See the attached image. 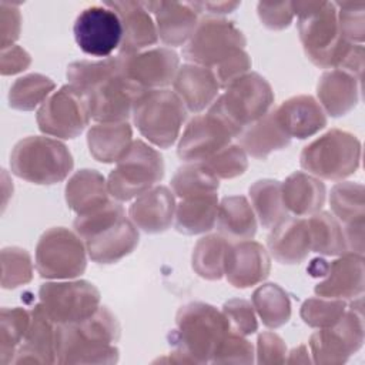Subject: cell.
Masks as SVG:
<instances>
[{"label": "cell", "mask_w": 365, "mask_h": 365, "mask_svg": "<svg viewBox=\"0 0 365 365\" xmlns=\"http://www.w3.org/2000/svg\"><path fill=\"white\" fill-rule=\"evenodd\" d=\"M275 117L289 138H308L327 125V114L312 96L289 97L274 108Z\"/></svg>", "instance_id": "23"}, {"label": "cell", "mask_w": 365, "mask_h": 365, "mask_svg": "<svg viewBox=\"0 0 365 365\" xmlns=\"http://www.w3.org/2000/svg\"><path fill=\"white\" fill-rule=\"evenodd\" d=\"M251 207L262 228H274L279 221L288 217V211L282 201L281 182L271 178L255 181L250 187Z\"/></svg>", "instance_id": "37"}, {"label": "cell", "mask_w": 365, "mask_h": 365, "mask_svg": "<svg viewBox=\"0 0 365 365\" xmlns=\"http://www.w3.org/2000/svg\"><path fill=\"white\" fill-rule=\"evenodd\" d=\"M281 194L287 211L295 217H307L321 211L327 197L324 182L304 171L288 175L281 182Z\"/></svg>", "instance_id": "30"}, {"label": "cell", "mask_w": 365, "mask_h": 365, "mask_svg": "<svg viewBox=\"0 0 365 365\" xmlns=\"http://www.w3.org/2000/svg\"><path fill=\"white\" fill-rule=\"evenodd\" d=\"M175 207L174 192L164 185H155L137 197L128 208V215L141 231L160 234L171 227Z\"/></svg>", "instance_id": "25"}, {"label": "cell", "mask_w": 365, "mask_h": 365, "mask_svg": "<svg viewBox=\"0 0 365 365\" xmlns=\"http://www.w3.org/2000/svg\"><path fill=\"white\" fill-rule=\"evenodd\" d=\"M120 71H121L120 58L115 56V57H106L97 61H90V60L74 61L68 64L66 76L70 86H73L76 90L87 96L104 80H107L108 77Z\"/></svg>", "instance_id": "40"}, {"label": "cell", "mask_w": 365, "mask_h": 365, "mask_svg": "<svg viewBox=\"0 0 365 365\" xmlns=\"http://www.w3.org/2000/svg\"><path fill=\"white\" fill-rule=\"evenodd\" d=\"M90 118L86 96L70 84L50 94L36 115L40 131L57 138H76L88 125Z\"/></svg>", "instance_id": "14"}, {"label": "cell", "mask_w": 365, "mask_h": 365, "mask_svg": "<svg viewBox=\"0 0 365 365\" xmlns=\"http://www.w3.org/2000/svg\"><path fill=\"white\" fill-rule=\"evenodd\" d=\"M218 187L220 180L200 163H188L180 167L171 178V191L181 200L217 192Z\"/></svg>", "instance_id": "43"}, {"label": "cell", "mask_w": 365, "mask_h": 365, "mask_svg": "<svg viewBox=\"0 0 365 365\" xmlns=\"http://www.w3.org/2000/svg\"><path fill=\"white\" fill-rule=\"evenodd\" d=\"M274 98L271 84L252 71L231 83L208 111L222 120L234 137H238L245 127L272 108Z\"/></svg>", "instance_id": "6"}, {"label": "cell", "mask_w": 365, "mask_h": 365, "mask_svg": "<svg viewBox=\"0 0 365 365\" xmlns=\"http://www.w3.org/2000/svg\"><path fill=\"white\" fill-rule=\"evenodd\" d=\"M230 241L220 234H210L200 238L192 250L191 267L204 279L215 281L224 275L225 254Z\"/></svg>", "instance_id": "39"}, {"label": "cell", "mask_w": 365, "mask_h": 365, "mask_svg": "<svg viewBox=\"0 0 365 365\" xmlns=\"http://www.w3.org/2000/svg\"><path fill=\"white\" fill-rule=\"evenodd\" d=\"M64 194L68 208L77 215L93 212L111 201L106 178L90 168L76 171L66 184Z\"/></svg>", "instance_id": "31"}, {"label": "cell", "mask_w": 365, "mask_h": 365, "mask_svg": "<svg viewBox=\"0 0 365 365\" xmlns=\"http://www.w3.org/2000/svg\"><path fill=\"white\" fill-rule=\"evenodd\" d=\"M361 78L342 68L327 70L318 80V103L331 117L348 114L359 101Z\"/></svg>", "instance_id": "28"}, {"label": "cell", "mask_w": 365, "mask_h": 365, "mask_svg": "<svg viewBox=\"0 0 365 365\" xmlns=\"http://www.w3.org/2000/svg\"><path fill=\"white\" fill-rule=\"evenodd\" d=\"M84 241L74 231L53 227L41 234L36 245V269L47 279H71L87 267Z\"/></svg>", "instance_id": "10"}, {"label": "cell", "mask_w": 365, "mask_h": 365, "mask_svg": "<svg viewBox=\"0 0 365 365\" xmlns=\"http://www.w3.org/2000/svg\"><path fill=\"white\" fill-rule=\"evenodd\" d=\"M73 227L84 241L88 257L97 264L118 262L138 245L137 227L114 201L93 212L77 215Z\"/></svg>", "instance_id": "3"}, {"label": "cell", "mask_w": 365, "mask_h": 365, "mask_svg": "<svg viewBox=\"0 0 365 365\" xmlns=\"http://www.w3.org/2000/svg\"><path fill=\"white\" fill-rule=\"evenodd\" d=\"M56 324L41 304L30 311V324L11 364H56Z\"/></svg>", "instance_id": "24"}, {"label": "cell", "mask_w": 365, "mask_h": 365, "mask_svg": "<svg viewBox=\"0 0 365 365\" xmlns=\"http://www.w3.org/2000/svg\"><path fill=\"white\" fill-rule=\"evenodd\" d=\"M40 304L56 325L91 317L100 308V291L88 281L46 282L38 289Z\"/></svg>", "instance_id": "13"}, {"label": "cell", "mask_w": 365, "mask_h": 365, "mask_svg": "<svg viewBox=\"0 0 365 365\" xmlns=\"http://www.w3.org/2000/svg\"><path fill=\"white\" fill-rule=\"evenodd\" d=\"M271 230L267 245L275 261L285 265H295L308 257L311 244L305 218L285 217Z\"/></svg>", "instance_id": "29"}, {"label": "cell", "mask_w": 365, "mask_h": 365, "mask_svg": "<svg viewBox=\"0 0 365 365\" xmlns=\"http://www.w3.org/2000/svg\"><path fill=\"white\" fill-rule=\"evenodd\" d=\"M332 215L344 230L348 252L364 255V227L365 202L364 185L359 182L344 181L332 187L329 195Z\"/></svg>", "instance_id": "19"}, {"label": "cell", "mask_w": 365, "mask_h": 365, "mask_svg": "<svg viewBox=\"0 0 365 365\" xmlns=\"http://www.w3.org/2000/svg\"><path fill=\"white\" fill-rule=\"evenodd\" d=\"M251 304L267 328H279L291 318V301L278 284L259 285L251 297Z\"/></svg>", "instance_id": "38"}, {"label": "cell", "mask_w": 365, "mask_h": 365, "mask_svg": "<svg viewBox=\"0 0 365 365\" xmlns=\"http://www.w3.org/2000/svg\"><path fill=\"white\" fill-rule=\"evenodd\" d=\"M361 163V143L349 131L332 128L305 145L301 167L322 180L339 181L354 174Z\"/></svg>", "instance_id": "8"}, {"label": "cell", "mask_w": 365, "mask_h": 365, "mask_svg": "<svg viewBox=\"0 0 365 365\" xmlns=\"http://www.w3.org/2000/svg\"><path fill=\"white\" fill-rule=\"evenodd\" d=\"M177 328L170 332V361L175 364H207L230 331L222 311L205 302H188L175 315Z\"/></svg>", "instance_id": "2"}, {"label": "cell", "mask_w": 365, "mask_h": 365, "mask_svg": "<svg viewBox=\"0 0 365 365\" xmlns=\"http://www.w3.org/2000/svg\"><path fill=\"white\" fill-rule=\"evenodd\" d=\"M271 271V259L265 247L257 241L247 240L230 242L224 275L235 288H248L262 282Z\"/></svg>", "instance_id": "20"}, {"label": "cell", "mask_w": 365, "mask_h": 365, "mask_svg": "<svg viewBox=\"0 0 365 365\" xmlns=\"http://www.w3.org/2000/svg\"><path fill=\"white\" fill-rule=\"evenodd\" d=\"M307 222L311 251L328 257H339L348 252L342 225L332 214L318 211L309 215Z\"/></svg>", "instance_id": "36"}, {"label": "cell", "mask_w": 365, "mask_h": 365, "mask_svg": "<svg viewBox=\"0 0 365 365\" xmlns=\"http://www.w3.org/2000/svg\"><path fill=\"white\" fill-rule=\"evenodd\" d=\"M217 192L182 198L175 207V230L185 235L204 234L214 228L217 222Z\"/></svg>", "instance_id": "35"}, {"label": "cell", "mask_w": 365, "mask_h": 365, "mask_svg": "<svg viewBox=\"0 0 365 365\" xmlns=\"http://www.w3.org/2000/svg\"><path fill=\"white\" fill-rule=\"evenodd\" d=\"M121 71L144 90L173 84L180 68L178 54L168 47H154L130 56H118Z\"/></svg>", "instance_id": "17"}, {"label": "cell", "mask_w": 365, "mask_h": 365, "mask_svg": "<svg viewBox=\"0 0 365 365\" xmlns=\"http://www.w3.org/2000/svg\"><path fill=\"white\" fill-rule=\"evenodd\" d=\"M222 314L227 318L230 331L242 336L251 335L258 329L255 309L251 302L242 298H232L222 305Z\"/></svg>", "instance_id": "49"}, {"label": "cell", "mask_w": 365, "mask_h": 365, "mask_svg": "<svg viewBox=\"0 0 365 365\" xmlns=\"http://www.w3.org/2000/svg\"><path fill=\"white\" fill-rule=\"evenodd\" d=\"M31 63L30 54L20 46L14 44L1 50L0 57V73L3 76L17 74L24 71Z\"/></svg>", "instance_id": "54"}, {"label": "cell", "mask_w": 365, "mask_h": 365, "mask_svg": "<svg viewBox=\"0 0 365 365\" xmlns=\"http://www.w3.org/2000/svg\"><path fill=\"white\" fill-rule=\"evenodd\" d=\"M73 33L77 46L86 54L104 58L120 48L123 40L121 20L104 3L81 10L74 21Z\"/></svg>", "instance_id": "15"}, {"label": "cell", "mask_w": 365, "mask_h": 365, "mask_svg": "<svg viewBox=\"0 0 365 365\" xmlns=\"http://www.w3.org/2000/svg\"><path fill=\"white\" fill-rule=\"evenodd\" d=\"M257 11L261 23L271 30L287 29L295 16L291 1L258 3Z\"/></svg>", "instance_id": "51"}, {"label": "cell", "mask_w": 365, "mask_h": 365, "mask_svg": "<svg viewBox=\"0 0 365 365\" xmlns=\"http://www.w3.org/2000/svg\"><path fill=\"white\" fill-rule=\"evenodd\" d=\"M190 4L198 14L207 13L210 17H217L218 14L234 11L240 6V1H195Z\"/></svg>", "instance_id": "55"}, {"label": "cell", "mask_w": 365, "mask_h": 365, "mask_svg": "<svg viewBox=\"0 0 365 365\" xmlns=\"http://www.w3.org/2000/svg\"><path fill=\"white\" fill-rule=\"evenodd\" d=\"M250 68H251V58L248 53L242 48V50L234 51L231 56L222 60L218 66L212 68V71L217 77L220 87L227 88L237 78L250 73Z\"/></svg>", "instance_id": "50"}, {"label": "cell", "mask_w": 365, "mask_h": 365, "mask_svg": "<svg viewBox=\"0 0 365 365\" xmlns=\"http://www.w3.org/2000/svg\"><path fill=\"white\" fill-rule=\"evenodd\" d=\"M173 87L185 108L195 114L211 106L217 100L221 88L211 68L192 63H187L178 68Z\"/></svg>", "instance_id": "27"}, {"label": "cell", "mask_w": 365, "mask_h": 365, "mask_svg": "<svg viewBox=\"0 0 365 365\" xmlns=\"http://www.w3.org/2000/svg\"><path fill=\"white\" fill-rule=\"evenodd\" d=\"M341 36L352 44H362L365 37V1H335Z\"/></svg>", "instance_id": "47"}, {"label": "cell", "mask_w": 365, "mask_h": 365, "mask_svg": "<svg viewBox=\"0 0 365 365\" xmlns=\"http://www.w3.org/2000/svg\"><path fill=\"white\" fill-rule=\"evenodd\" d=\"M238 137L242 150L258 160H265L272 151L288 147L291 141L278 124L274 108L245 127Z\"/></svg>", "instance_id": "33"}, {"label": "cell", "mask_w": 365, "mask_h": 365, "mask_svg": "<svg viewBox=\"0 0 365 365\" xmlns=\"http://www.w3.org/2000/svg\"><path fill=\"white\" fill-rule=\"evenodd\" d=\"M154 14L158 38L167 46H181L188 41L198 24V13L190 3L180 1H143Z\"/></svg>", "instance_id": "26"}, {"label": "cell", "mask_w": 365, "mask_h": 365, "mask_svg": "<svg viewBox=\"0 0 365 365\" xmlns=\"http://www.w3.org/2000/svg\"><path fill=\"white\" fill-rule=\"evenodd\" d=\"M113 9L123 26V40L118 48V56H130L154 46L158 41L155 21L143 1H104Z\"/></svg>", "instance_id": "22"}, {"label": "cell", "mask_w": 365, "mask_h": 365, "mask_svg": "<svg viewBox=\"0 0 365 365\" xmlns=\"http://www.w3.org/2000/svg\"><path fill=\"white\" fill-rule=\"evenodd\" d=\"M234 134L212 113L195 115L180 137L177 155L185 163H202L221 148L231 144Z\"/></svg>", "instance_id": "18"}, {"label": "cell", "mask_w": 365, "mask_h": 365, "mask_svg": "<svg viewBox=\"0 0 365 365\" xmlns=\"http://www.w3.org/2000/svg\"><path fill=\"white\" fill-rule=\"evenodd\" d=\"M33 278V262L30 254L20 247L1 250V287L13 289L30 282Z\"/></svg>", "instance_id": "45"}, {"label": "cell", "mask_w": 365, "mask_h": 365, "mask_svg": "<svg viewBox=\"0 0 365 365\" xmlns=\"http://www.w3.org/2000/svg\"><path fill=\"white\" fill-rule=\"evenodd\" d=\"M131 117L143 137L155 147L168 148L180 137L187 108L175 91L144 90L134 103Z\"/></svg>", "instance_id": "7"}, {"label": "cell", "mask_w": 365, "mask_h": 365, "mask_svg": "<svg viewBox=\"0 0 365 365\" xmlns=\"http://www.w3.org/2000/svg\"><path fill=\"white\" fill-rule=\"evenodd\" d=\"M287 345L282 338L271 331L258 335L257 339V362L258 364H285Z\"/></svg>", "instance_id": "52"}, {"label": "cell", "mask_w": 365, "mask_h": 365, "mask_svg": "<svg viewBox=\"0 0 365 365\" xmlns=\"http://www.w3.org/2000/svg\"><path fill=\"white\" fill-rule=\"evenodd\" d=\"M108 174L107 187L114 200L128 201L155 187L164 177L163 155L144 143L133 140L125 154Z\"/></svg>", "instance_id": "9"}, {"label": "cell", "mask_w": 365, "mask_h": 365, "mask_svg": "<svg viewBox=\"0 0 365 365\" xmlns=\"http://www.w3.org/2000/svg\"><path fill=\"white\" fill-rule=\"evenodd\" d=\"M200 164H202L218 180L240 177L248 168L247 153L240 144H228Z\"/></svg>", "instance_id": "46"}, {"label": "cell", "mask_w": 365, "mask_h": 365, "mask_svg": "<svg viewBox=\"0 0 365 365\" xmlns=\"http://www.w3.org/2000/svg\"><path fill=\"white\" fill-rule=\"evenodd\" d=\"M245 44L244 33L232 21L208 16L198 21L182 54L190 63L212 70L234 51L242 50Z\"/></svg>", "instance_id": "12"}, {"label": "cell", "mask_w": 365, "mask_h": 365, "mask_svg": "<svg viewBox=\"0 0 365 365\" xmlns=\"http://www.w3.org/2000/svg\"><path fill=\"white\" fill-rule=\"evenodd\" d=\"M73 165L74 160L67 145L44 135H30L20 140L10 154L11 173L40 185L63 181Z\"/></svg>", "instance_id": "5"}, {"label": "cell", "mask_w": 365, "mask_h": 365, "mask_svg": "<svg viewBox=\"0 0 365 365\" xmlns=\"http://www.w3.org/2000/svg\"><path fill=\"white\" fill-rule=\"evenodd\" d=\"M211 362L214 364H252L254 348L242 335L228 331L217 345Z\"/></svg>", "instance_id": "48"}, {"label": "cell", "mask_w": 365, "mask_h": 365, "mask_svg": "<svg viewBox=\"0 0 365 365\" xmlns=\"http://www.w3.org/2000/svg\"><path fill=\"white\" fill-rule=\"evenodd\" d=\"M30 324V311L14 307L0 312V364H11Z\"/></svg>", "instance_id": "42"}, {"label": "cell", "mask_w": 365, "mask_h": 365, "mask_svg": "<svg viewBox=\"0 0 365 365\" xmlns=\"http://www.w3.org/2000/svg\"><path fill=\"white\" fill-rule=\"evenodd\" d=\"M143 91V87L120 71L104 80L86 96L90 115L97 123L127 121L133 113L135 100Z\"/></svg>", "instance_id": "16"}, {"label": "cell", "mask_w": 365, "mask_h": 365, "mask_svg": "<svg viewBox=\"0 0 365 365\" xmlns=\"http://www.w3.org/2000/svg\"><path fill=\"white\" fill-rule=\"evenodd\" d=\"M308 349L305 345H299L297 348H294L291 352H289V358L285 361L288 364H298V362H311L309 358H308Z\"/></svg>", "instance_id": "56"}, {"label": "cell", "mask_w": 365, "mask_h": 365, "mask_svg": "<svg viewBox=\"0 0 365 365\" xmlns=\"http://www.w3.org/2000/svg\"><path fill=\"white\" fill-rule=\"evenodd\" d=\"M324 279L315 285L317 297L335 299H356L364 294V257L345 252L325 265Z\"/></svg>", "instance_id": "21"}, {"label": "cell", "mask_w": 365, "mask_h": 365, "mask_svg": "<svg viewBox=\"0 0 365 365\" xmlns=\"http://www.w3.org/2000/svg\"><path fill=\"white\" fill-rule=\"evenodd\" d=\"M305 56L317 67L339 68L352 43L342 38L332 1H291Z\"/></svg>", "instance_id": "4"}, {"label": "cell", "mask_w": 365, "mask_h": 365, "mask_svg": "<svg viewBox=\"0 0 365 365\" xmlns=\"http://www.w3.org/2000/svg\"><path fill=\"white\" fill-rule=\"evenodd\" d=\"M54 87V81L40 73L26 74L10 87L9 104L20 111H31L50 97Z\"/></svg>", "instance_id": "41"}, {"label": "cell", "mask_w": 365, "mask_h": 365, "mask_svg": "<svg viewBox=\"0 0 365 365\" xmlns=\"http://www.w3.org/2000/svg\"><path fill=\"white\" fill-rule=\"evenodd\" d=\"M348 304L344 299L312 297L304 301L299 309L302 321L312 328L332 327L346 311Z\"/></svg>", "instance_id": "44"}, {"label": "cell", "mask_w": 365, "mask_h": 365, "mask_svg": "<svg viewBox=\"0 0 365 365\" xmlns=\"http://www.w3.org/2000/svg\"><path fill=\"white\" fill-rule=\"evenodd\" d=\"M21 27V14L19 4L1 1L0 3V44L1 50L14 46L19 38Z\"/></svg>", "instance_id": "53"}, {"label": "cell", "mask_w": 365, "mask_h": 365, "mask_svg": "<svg viewBox=\"0 0 365 365\" xmlns=\"http://www.w3.org/2000/svg\"><path fill=\"white\" fill-rule=\"evenodd\" d=\"M217 228L230 242L252 240L257 234V217L244 195H230L221 200L217 212Z\"/></svg>", "instance_id": "32"}, {"label": "cell", "mask_w": 365, "mask_h": 365, "mask_svg": "<svg viewBox=\"0 0 365 365\" xmlns=\"http://www.w3.org/2000/svg\"><path fill=\"white\" fill-rule=\"evenodd\" d=\"M133 143V130L127 121L97 123L87 133V145L94 160L117 163Z\"/></svg>", "instance_id": "34"}, {"label": "cell", "mask_w": 365, "mask_h": 365, "mask_svg": "<svg viewBox=\"0 0 365 365\" xmlns=\"http://www.w3.org/2000/svg\"><path fill=\"white\" fill-rule=\"evenodd\" d=\"M364 342L362 297L354 299L332 327L319 328L309 336V349L315 364L338 365L356 352Z\"/></svg>", "instance_id": "11"}, {"label": "cell", "mask_w": 365, "mask_h": 365, "mask_svg": "<svg viewBox=\"0 0 365 365\" xmlns=\"http://www.w3.org/2000/svg\"><path fill=\"white\" fill-rule=\"evenodd\" d=\"M120 324L115 315L100 307L91 317L56 325L57 364H115Z\"/></svg>", "instance_id": "1"}]
</instances>
